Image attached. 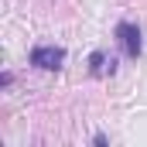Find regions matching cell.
<instances>
[{
  "mask_svg": "<svg viewBox=\"0 0 147 147\" xmlns=\"http://www.w3.org/2000/svg\"><path fill=\"white\" fill-rule=\"evenodd\" d=\"M62 62H65V51L55 45H38L31 51V65L41 72H55V69H62Z\"/></svg>",
  "mask_w": 147,
  "mask_h": 147,
  "instance_id": "1",
  "label": "cell"
},
{
  "mask_svg": "<svg viewBox=\"0 0 147 147\" xmlns=\"http://www.w3.org/2000/svg\"><path fill=\"white\" fill-rule=\"evenodd\" d=\"M116 41H120V48H123L130 58H137V55H140V48H144V41H140V28H137V24H130V21L116 24Z\"/></svg>",
  "mask_w": 147,
  "mask_h": 147,
  "instance_id": "2",
  "label": "cell"
},
{
  "mask_svg": "<svg viewBox=\"0 0 147 147\" xmlns=\"http://www.w3.org/2000/svg\"><path fill=\"white\" fill-rule=\"evenodd\" d=\"M113 58H106L103 51H92V58H89V69H92V75H106V72H113Z\"/></svg>",
  "mask_w": 147,
  "mask_h": 147,
  "instance_id": "3",
  "label": "cell"
}]
</instances>
